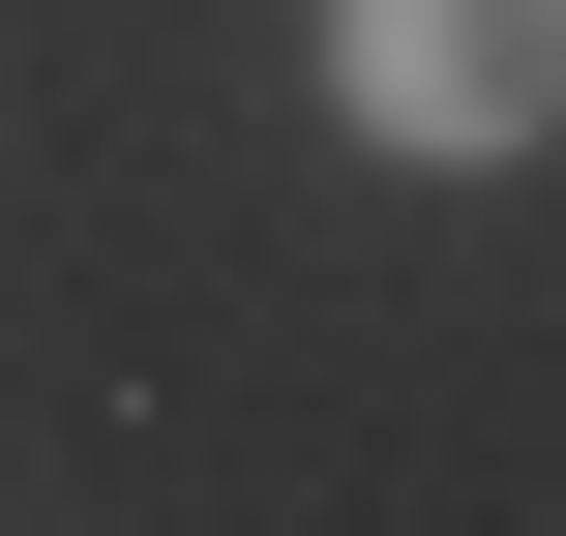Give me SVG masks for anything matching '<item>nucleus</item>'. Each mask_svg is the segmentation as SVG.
<instances>
[{"label":"nucleus","mask_w":566,"mask_h":536,"mask_svg":"<svg viewBox=\"0 0 566 536\" xmlns=\"http://www.w3.org/2000/svg\"><path fill=\"white\" fill-rule=\"evenodd\" d=\"M328 119L418 179H507L566 149V0H328Z\"/></svg>","instance_id":"obj_1"}]
</instances>
